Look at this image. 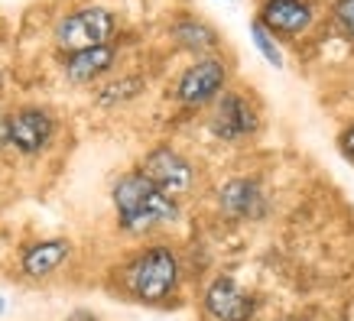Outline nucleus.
<instances>
[{"label": "nucleus", "mask_w": 354, "mask_h": 321, "mask_svg": "<svg viewBox=\"0 0 354 321\" xmlns=\"http://www.w3.org/2000/svg\"><path fill=\"white\" fill-rule=\"evenodd\" d=\"M111 202L118 208L120 227L130 231V234H147L153 227L179 221V202L172 195L160 192L140 169L124 172L114 182Z\"/></svg>", "instance_id": "nucleus-1"}, {"label": "nucleus", "mask_w": 354, "mask_h": 321, "mask_svg": "<svg viewBox=\"0 0 354 321\" xmlns=\"http://www.w3.org/2000/svg\"><path fill=\"white\" fill-rule=\"evenodd\" d=\"M179 257L169 246H147L127 266V292L143 305H160L179 289Z\"/></svg>", "instance_id": "nucleus-2"}, {"label": "nucleus", "mask_w": 354, "mask_h": 321, "mask_svg": "<svg viewBox=\"0 0 354 321\" xmlns=\"http://www.w3.org/2000/svg\"><path fill=\"white\" fill-rule=\"evenodd\" d=\"M114 32H118V17L108 7H101V3H88V7L65 13L62 20L55 23L53 36L62 52H78V49L111 43Z\"/></svg>", "instance_id": "nucleus-3"}, {"label": "nucleus", "mask_w": 354, "mask_h": 321, "mask_svg": "<svg viewBox=\"0 0 354 321\" xmlns=\"http://www.w3.org/2000/svg\"><path fill=\"white\" fill-rule=\"evenodd\" d=\"M260 130V114L244 95L237 91H221L215 97L212 117H208V133L221 143H241V139L254 137Z\"/></svg>", "instance_id": "nucleus-4"}, {"label": "nucleus", "mask_w": 354, "mask_h": 321, "mask_svg": "<svg viewBox=\"0 0 354 321\" xmlns=\"http://www.w3.org/2000/svg\"><path fill=\"white\" fill-rule=\"evenodd\" d=\"M227 85V65L218 55H202L198 62L185 68L176 81V101L185 107L212 104Z\"/></svg>", "instance_id": "nucleus-5"}, {"label": "nucleus", "mask_w": 354, "mask_h": 321, "mask_svg": "<svg viewBox=\"0 0 354 321\" xmlns=\"http://www.w3.org/2000/svg\"><path fill=\"white\" fill-rule=\"evenodd\" d=\"M140 172L150 179L160 192L179 198V195H189L195 188V166L185 159L179 150L172 146H153L143 162H140Z\"/></svg>", "instance_id": "nucleus-6"}, {"label": "nucleus", "mask_w": 354, "mask_h": 321, "mask_svg": "<svg viewBox=\"0 0 354 321\" xmlns=\"http://www.w3.org/2000/svg\"><path fill=\"white\" fill-rule=\"evenodd\" d=\"M7 139L20 156H39L55 139V117L46 107H17L7 114Z\"/></svg>", "instance_id": "nucleus-7"}, {"label": "nucleus", "mask_w": 354, "mask_h": 321, "mask_svg": "<svg viewBox=\"0 0 354 321\" xmlns=\"http://www.w3.org/2000/svg\"><path fill=\"white\" fill-rule=\"evenodd\" d=\"M202 305L212 321H254V315H257V299L231 276L212 279Z\"/></svg>", "instance_id": "nucleus-8"}, {"label": "nucleus", "mask_w": 354, "mask_h": 321, "mask_svg": "<svg viewBox=\"0 0 354 321\" xmlns=\"http://www.w3.org/2000/svg\"><path fill=\"white\" fill-rule=\"evenodd\" d=\"M218 208L227 221H260L270 211V198L257 179L234 175L218 188Z\"/></svg>", "instance_id": "nucleus-9"}, {"label": "nucleus", "mask_w": 354, "mask_h": 321, "mask_svg": "<svg viewBox=\"0 0 354 321\" xmlns=\"http://www.w3.org/2000/svg\"><path fill=\"white\" fill-rule=\"evenodd\" d=\"M257 20L279 39H299L315 20V10L309 0H263Z\"/></svg>", "instance_id": "nucleus-10"}, {"label": "nucleus", "mask_w": 354, "mask_h": 321, "mask_svg": "<svg viewBox=\"0 0 354 321\" xmlns=\"http://www.w3.org/2000/svg\"><path fill=\"white\" fill-rule=\"evenodd\" d=\"M114 62H118V49H114V43H104V46L68 52L62 59V72L68 78V85H91L101 75H108L114 68Z\"/></svg>", "instance_id": "nucleus-11"}, {"label": "nucleus", "mask_w": 354, "mask_h": 321, "mask_svg": "<svg viewBox=\"0 0 354 321\" xmlns=\"http://www.w3.org/2000/svg\"><path fill=\"white\" fill-rule=\"evenodd\" d=\"M72 257V244L65 237H53V240H36L23 250L20 269L30 279H46L53 276L59 266H65V260Z\"/></svg>", "instance_id": "nucleus-12"}, {"label": "nucleus", "mask_w": 354, "mask_h": 321, "mask_svg": "<svg viewBox=\"0 0 354 321\" xmlns=\"http://www.w3.org/2000/svg\"><path fill=\"white\" fill-rule=\"evenodd\" d=\"M169 36L176 39L179 49H185V52H192V55H212L218 49L215 26L195 20V17H183V20H176L172 23V30H169Z\"/></svg>", "instance_id": "nucleus-13"}, {"label": "nucleus", "mask_w": 354, "mask_h": 321, "mask_svg": "<svg viewBox=\"0 0 354 321\" xmlns=\"http://www.w3.org/2000/svg\"><path fill=\"white\" fill-rule=\"evenodd\" d=\"M143 91V78L140 75H127V78H118L97 91V104L101 107H118V104H127L133 97Z\"/></svg>", "instance_id": "nucleus-14"}, {"label": "nucleus", "mask_w": 354, "mask_h": 321, "mask_svg": "<svg viewBox=\"0 0 354 321\" xmlns=\"http://www.w3.org/2000/svg\"><path fill=\"white\" fill-rule=\"evenodd\" d=\"M250 32H254V46L260 49V55H263L273 68H283V52H279V46H277V36H273L260 20H254Z\"/></svg>", "instance_id": "nucleus-15"}, {"label": "nucleus", "mask_w": 354, "mask_h": 321, "mask_svg": "<svg viewBox=\"0 0 354 321\" xmlns=\"http://www.w3.org/2000/svg\"><path fill=\"white\" fill-rule=\"evenodd\" d=\"M332 17H335V23H338V30L354 39V0H335Z\"/></svg>", "instance_id": "nucleus-16"}, {"label": "nucleus", "mask_w": 354, "mask_h": 321, "mask_svg": "<svg viewBox=\"0 0 354 321\" xmlns=\"http://www.w3.org/2000/svg\"><path fill=\"white\" fill-rule=\"evenodd\" d=\"M338 150H342V156L354 166V120L338 133Z\"/></svg>", "instance_id": "nucleus-17"}, {"label": "nucleus", "mask_w": 354, "mask_h": 321, "mask_svg": "<svg viewBox=\"0 0 354 321\" xmlns=\"http://www.w3.org/2000/svg\"><path fill=\"white\" fill-rule=\"evenodd\" d=\"M65 321H97V315L95 311H88V309H78V311H72Z\"/></svg>", "instance_id": "nucleus-18"}, {"label": "nucleus", "mask_w": 354, "mask_h": 321, "mask_svg": "<svg viewBox=\"0 0 354 321\" xmlns=\"http://www.w3.org/2000/svg\"><path fill=\"white\" fill-rule=\"evenodd\" d=\"M10 139H7V114H0V150H7Z\"/></svg>", "instance_id": "nucleus-19"}, {"label": "nucleus", "mask_w": 354, "mask_h": 321, "mask_svg": "<svg viewBox=\"0 0 354 321\" xmlns=\"http://www.w3.org/2000/svg\"><path fill=\"white\" fill-rule=\"evenodd\" d=\"M0 88H3V68H0Z\"/></svg>", "instance_id": "nucleus-20"}, {"label": "nucleus", "mask_w": 354, "mask_h": 321, "mask_svg": "<svg viewBox=\"0 0 354 321\" xmlns=\"http://www.w3.org/2000/svg\"><path fill=\"white\" fill-rule=\"evenodd\" d=\"M279 321H302V318H279Z\"/></svg>", "instance_id": "nucleus-21"}, {"label": "nucleus", "mask_w": 354, "mask_h": 321, "mask_svg": "<svg viewBox=\"0 0 354 321\" xmlns=\"http://www.w3.org/2000/svg\"><path fill=\"white\" fill-rule=\"evenodd\" d=\"M0 311H3V299H0Z\"/></svg>", "instance_id": "nucleus-22"}]
</instances>
